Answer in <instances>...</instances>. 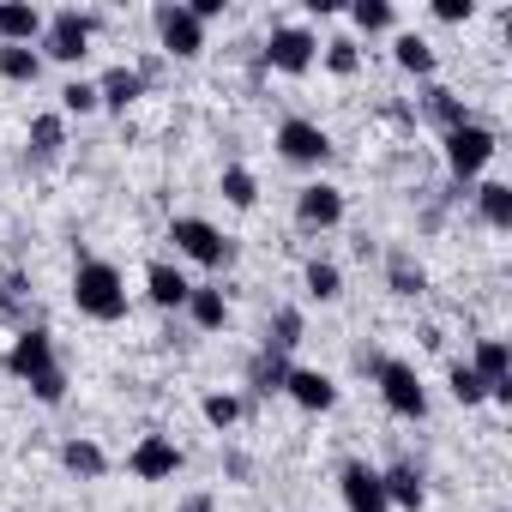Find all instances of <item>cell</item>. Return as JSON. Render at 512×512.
Listing matches in <instances>:
<instances>
[{
	"label": "cell",
	"instance_id": "cell-1",
	"mask_svg": "<svg viewBox=\"0 0 512 512\" xmlns=\"http://www.w3.org/2000/svg\"><path fill=\"white\" fill-rule=\"evenodd\" d=\"M73 308H79L85 320H97V326H121L127 308H133L121 266H109V260H79V266H73Z\"/></svg>",
	"mask_w": 512,
	"mask_h": 512
},
{
	"label": "cell",
	"instance_id": "cell-2",
	"mask_svg": "<svg viewBox=\"0 0 512 512\" xmlns=\"http://www.w3.org/2000/svg\"><path fill=\"white\" fill-rule=\"evenodd\" d=\"M362 362V374L380 386V404L392 410V416H404V422H428V386H422V374H416V362H404V356H356Z\"/></svg>",
	"mask_w": 512,
	"mask_h": 512
},
{
	"label": "cell",
	"instance_id": "cell-3",
	"mask_svg": "<svg viewBox=\"0 0 512 512\" xmlns=\"http://www.w3.org/2000/svg\"><path fill=\"white\" fill-rule=\"evenodd\" d=\"M494 151H500V139H494L488 121H464V127H452V133H440V157H446V175H452L458 187H476L482 169L494 163Z\"/></svg>",
	"mask_w": 512,
	"mask_h": 512
},
{
	"label": "cell",
	"instance_id": "cell-4",
	"mask_svg": "<svg viewBox=\"0 0 512 512\" xmlns=\"http://www.w3.org/2000/svg\"><path fill=\"white\" fill-rule=\"evenodd\" d=\"M169 241H175V260H193L205 272H229L235 266V235H223L211 217H175L169 223Z\"/></svg>",
	"mask_w": 512,
	"mask_h": 512
},
{
	"label": "cell",
	"instance_id": "cell-5",
	"mask_svg": "<svg viewBox=\"0 0 512 512\" xmlns=\"http://www.w3.org/2000/svg\"><path fill=\"white\" fill-rule=\"evenodd\" d=\"M97 13H79V7H61V13H49V25H43V43H37V55L43 61H61V67H79L85 55H91V37H97Z\"/></svg>",
	"mask_w": 512,
	"mask_h": 512
},
{
	"label": "cell",
	"instance_id": "cell-6",
	"mask_svg": "<svg viewBox=\"0 0 512 512\" xmlns=\"http://www.w3.org/2000/svg\"><path fill=\"white\" fill-rule=\"evenodd\" d=\"M260 67L266 73H284V79H302L320 67V31L308 25H272L266 49H260Z\"/></svg>",
	"mask_w": 512,
	"mask_h": 512
},
{
	"label": "cell",
	"instance_id": "cell-7",
	"mask_svg": "<svg viewBox=\"0 0 512 512\" xmlns=\"http://www.w3.org/2000/svg\"><path fill=\"white\" fill-rule=\"evenodd\" d=\"M272 145H278V157L284 163H296V169H326L332 163V133L320 127V121H308V115H284L278 121V133H272Z\"/></svg>",
	"mask_w": 512,
	"mask_h": 512
},
{
	"label": "cell",
	"instance_id": "cell-8",
	"mask_svg": "<svg viewBox=\"0 0 512 512\" xmlns=\"http://www.w3.org/2000/svg\"><path fill=\"white\" fill-rule=\"evenodd\" d=\"M61 368V350H55V332L49 326H19L13 332V344H7V374L13 380H25V386H37L43 374H55Z\"/></svg>",
	"mask_w": 512,
	"mask_h": 512
},
{
	"label": "cell",
	"instance_id": "cell-9",
	"mask_svg": "<svg viewBox=\"0 0 512 512\" xmlns=\"http://www.w3.org/2000/svg\"><path fill=\"white\" fill-rule=\"evenodd\" d=\"M151 31H157V49L169 61H199L205 55V25L181 7V0H163V7L151 13Z\"/></svg>",
	"mask_w": 512,
	"mask_h": 512
},
{
	"label": "cell",
	"instance_id": "cell-10",
	"mask_svg": "<svg viewBox=\"0 0 512 512\" xmlns=\"http://www.w3.org/2000/svg\"><path fill=\"white\" fill-rule=\"evenodd\" d=\"M344 211H350V199H344V187H338V181L314 175V181H302V187H296V223H302V229L326 235V229H338V223H344Z\"/></svg>",
	"mask_w": 512,
	"mask_h": 512
},
{
	"label": "cell",
	"instance_id": "cell-11",
	"mask_svg": "<svg viewBox=\"0 0 512 512\" xmlns=\"http://www.w3.org/2000/svg\"><path fill=\"white\" fill-rule=\"evenodd\" d=\"M127 470H133V482H175L187 470V452L169 434H139L127 452Z\"/></svg>",
	"mask_w": 512,
	"mask_h": 512
},
{
	"label": "cell",
	"instance_id": "cell-12",
	"mask_svg": "<svg viewBox=\"0 0 512 512\" xmlns=\"http://www.w3.org/2000/svg\"><path fill=\"white\" fill-rule=\"evenodd\" d=\"M338 494H344V512H392L386 506V488H380V470L368 458H350L338 470Z\"/></svg>",
	"mask_w": 512,
	"mask_h": 512
},
{
	"label": "cell",
	"instance_id": "cell-13",
	"mask_svg": "<svg viewBox=\"0 0 512 512\" xmlns=\"http://www.w3.org/2000/svg\"><path fill=\"white\" fill-rule=\"evenodd\" d=\"M284 398H290L296 410H308V416H326V410H338V380H332L326 368H290Z\"/></svg>",
	"mask_w": 512,
	"mask_h": 512
},
{
	"label": "cell",
	"instance_id": "cell-14",
	"mask_svg": "<svg viewBox=\"0 0 512 512\" xmlns=\"http://www.w3.org/2000/svg\"><path fill=\"white\" fill-rule=\"evenodd\" d=\"M145 296H151V308L181 314V308H187V296H193V278H187L175 260H151V266H145Z\"/></svg>",
	"mask_w": 512,
	"mask_h": 512
},
{
	"label": "cell",
	"instance_id": "cell-15",
	"mask_svg": "<svg viewBox=\"0 0 512 512\" xmlns=\"http://www.w3.org/2000/svg\"><path fill=\"white\" fill-rule=\"evenodd\" d=\"M380 488H386V506H392V512H422V506H428V482H422V470H416L410 458L386 464V470H380Z\"/></svg>",
	"mask_w": 512,
	"mask_h": 512
},
{
	"label": "cell",
	"instance_id": "cell-16",
	"mask_svg": "<svg viewBox=\"0 0 512 512\" xmlns=\"http://www.w3.org/2000/svg\"><path fill=\"white\" fill-rule=\"evenodd\" d=\"M43 25H49V13L31 7V0H0V43L37 49V43H43Z\"/></svg>",
	"mask_w": 512,
	"mask_h": 512
},
{
	"label": "cell",
	"instance_id": "cell-17",
	"mask_svg": "<svg viewBox=\"0 0 512 512\" xmlns=\"http://www.w3.org/2000/svg\"><path fill=\"white\" fill-rule=\"evenodd\" d=\"M386 290H392L398 302H422V296H428V266L416 260L410 247H392V253H386Z\"/></svg>",
	"mask_w": 512,
	"mask_h": 512
},
{
	"label": "cell",
	"instance_id": "cell-18",
	"mask_svg": "<svg viewBox=\"0 0 512 512\" xmlns=\"http://www.w3.org/2000/svg\"><path fill=\"white\" fill-rule=\"evenodd\" d=\"M145 97V79H139V67H109V73H97V103L109 109V115H127L133 103Z\"/></svg>",
	"mask_w": 512,
	"mask_h": 512
},
{
	"label": "cell",
	"instance_id": "cell-19",
	"mask_svg": "<svg viewBox=\"0 0 512 512\" xmlns=\"http://www.w3.org/2000/svg\"><path fill=\"white\" fill-rule=\"evenodd\" d=\"M290 356H278V350H253V362H247V392L253 398H284V380H290Z\"/></svg>",
	"mask_w": 512,
	"mask_h": 512
},
{
	"label": "cell",
	"instance_id": "cell-20",
	"mask_svg": "<svg viewBox=\"0 0 512 512\" xmlns=\"http://www.w3.org/2000/svg\"><path fill=\"white\" fill-rule=\"evenodd\" d=\"M392 61H398V73H410V79L434 85V67H440V55H434V43H428V37H416V31H398V37H392Z\"/></svg>",
	"mask_w": 512,
	"mask_h": 512
},
{
	"label": "cell",
	"instance_id": "cell-21",
	"mask_svg": "<svg viewBox=\"0 0 512 512\" xmlns=\"http://www.w3.org/2000/svg\"><path fill=\"white\" fill-rule=\"evenodd\" d=\"M181 314L193 320V332H223V326H229V296H223V284H193V296H187Z\"/></svg>",
	"mask_w": 512,
	"mask_h": 512
},
{
	"label": "cell",
	"instance_id": "cell-22",
	"mask_svg": "<svg viewBox=\"0 0 512 512\" xmlns=\"http://www.w3.org/2000/svg\"><path fill=\"white\" fill-rule=\"evenodd\" d=\"M25 151H31V163H55V157L67 151V115H61V109L37 115L31 133H25Z\"/></svg>",
	"mask_w": 512,
	"mask_h": 512
},
{
	"label": "cell",
	"instance_id": "cell-23",
	"mask_svg": "<svg viewBox=\"0 0 512 512\" xmlns=\"http://www.w3.org/2000/svg\"><path fill=\"white\" fill-rule=\"evenodd\" d=\"M61 464H67V476H79V482H103V476H109V452H103L91 434H73V440L61 446Z\"/></svg>",
	"mask_w": 512,
	"mask_h": 512
},
{
	"label": "cell",
	"instance_id": "cell-24",
	"mask_svg": "<svg viewBox=\"0 0 512 512\" xmlns=\"http://www.w3.org/2000/svg\"><path fill=\"white\" fill-rule=\"evenodd\" d=\"M422 115H428L440 133H452V127L476 121V115H470V103H464L458 91H446V85H422Z\"/></svg>",
	"mask_w": 512,
	"mask_h": 512
},
{
	"label": "cell",
	"instance_id": "cell-25",
	"mask_svg": "<svg viewBox=\"0 0 512 512\" xmlns=\"http://www.w3.org/2000/svg\"><path fill=\"white\" fill-rule=\"evenodd\" d=\"M302 338H308V314H302L296 302H284V308H272V320H266V344H260V350H278V356H290Z\"/></svg>",
	"mask_w": 512,
	"mask_h": 512
},
{
	"label": "cell",
	"instance_id": "cell-26",
	"mask_svg": "<svg viewBox=\"0 0 512 512\" xmlns=\"http://www.w3.org/2000/svg\"><path fill=\"white\" fill-rule=\"evenodd\" d=\"M470 199H476V217H482L494 235H506V229H512V187H506V181H476V193H470Z\"/></svg>",
	"mask_w": 512,
	"mask_h": 512
},
{
	"label": "cell",
	"instance_id": "cell-27",
	"mask_svg": "<svg viewBox=\"0 0 512 512\" xmlns=\"http://www.w3.org/2000/svg\"><path fill=\"white\" fill-rule=\"evenodd\" d=\"M470 368L482 374V386H494V380H512V344H506V338H476V350H470Z\"/></svg>",
	"mask_w": 512,
	"mask_h": 512
},
{
	"label": "cell",
	"instance_id": "cell-28",
	"mask_svg": "<svg viewBox=\"0 0 512 512\" xmlns=\"http://www.w3.org/2000/svg\"><path fill=\"white\" fill-rule=\"evenodd\" d=\"M217 193H223V205L253 211V205H260V175H253L247 163H229V169L217 175Z\"/></svg>",
	"mask_w": 512,
	"mask_h": 512
},
{
	"label": "cell",
	"instance_id": "cell-29",
	"mask_svg": "<svg viewBox=\"0 0 512 512\" xmlns=\"http://www.w3.org/2000/svg\"><path fill=\"white\" fill-rule=\"evenodd\" d=\"M302 290H308V302L332 308V302L344 296V272H338L332 260H308V266H302Z\"/></svg>",
	"mask_w": 512,
	"mask_h": 512
},
{
	"label": "cell",
	"instance_id": "cell-30",
	"mask_svg": "<svg viewBox=\"0 0 512 512\" xmlns=\"http://www.w3.org/2000/svg\"><path fill=\"white\" fill-rule=\"evenodd\" d=\"M350 31H362V37H380V31H392L398 25V7L392 0H350Z\"/></svg>",
	"mask_w": 512,
	"mask_h": 512
},
{
	"label": "cell",
	"instance_id": "cell-31",
	"mask_svg": "<svg viewBox=\"0 0 512 512\" xmlns=\"http://www.w3.org/2000/svg\"><path fill=\"white\" fill-rule=\"evenodd\" d=\"M320 67H326L332 79H356V73H362V43H356V37H326V43H320Z\"/></svg>",
	"mask_w": 512,
	"mask_h": 512
},
{
	"label": "cell",
	"instance_id": "cell-32",
	"mask_svg": "<svg viewBox=\"0 0 512 512\" xmlns=\"http://www.w3.org/2000/svg\"><path fill=\"white\" fill-rule=\"evenodd\" d=\"M0 79H7V85H37L43 79V55L19 49V43H0Z\"/></svg>",
	"mask_w": 512,
	"mask_h": 512
},
{
	"label": "cell",
	"instance_id": "cell-33",
	"mask_svg": "<svg viewBox=\"0 0 512 512\" xmlns=\"http://www.w3.org/2000/svg\"><path fill=\"white\" fill-rule=\"evenodd\" d=\"M199 416H205L217 434H229V428L247 416V398H241V392H205V398H199Z\"/></svg>",
	"mask_w": 512,
	"mask_h": 512
},
{
	"label": "cell",
	"instance_id": "cell-34",
	"mask_svg": "<svg viewBox=\"0 0 512 512\" xmlns=\"http://www.w3.org/2000/svg\"><path fill=\"white\" fill-rule=\"evenodd\" d=\"M446 386H452V398H458L464 410L488 404V386H482V374H476L470 362H446Z\"/></svg>",
	"mask_w": 512,
	"mask_h": 512
},
{
	"label": "cell",
	"instance_id": "cell-35",
	"mask_svg": "<svg viewBox=\"0 0 512 512\" xmlns=\"http://www.w3.org/2000/svg\"><path fill=\"white\" fill-rule=\"evenodd\" d=\"M97 79H67L61 85V115H97Z\"/></svg>",
	"mask_w": 512,
	"mask_h": 512
},
{
	"label": "cell",
	"instance_id": "cell-36",
	"mask_svg": "<svg viewBox=\"0 0 512 512\" xmlns=\"http://www.w3.org/2000/svg\"><path fill=\"white\" fill-rule=\"evenodd\" d=\"M31 398H37V404H49V410H55V404H67V368H55V374H43V380L31 386Z\"/></svg>",
	"mask_w": 512,
	"mask_h": 512
},
{
	"label": "cell",
	"instance_id": "cell-37",
	"mask_svg": "<svg viewBox=\"0 0 512 512\" xmlns=\"http://www.w3.org/2000/svg\"><path fill=\"white\" fill-rule=\"evenodd\" d=\"M440 25H470L476 19V0H434V7H428Z\"/></svg>",
	"mask_w": 512,
	"mask_h": 512
},
{
	"label": "cell",
	"instance_id": "cell-38",
	"mask_svg": "<svg viewBox=\"0 0 512 512\" xmlns=\"http://www.w3.org/2000/svg\"><path fill=\"white\" fill-rule=\"evenodd\" d=\"M187 13H193L199 25H211V19H223V0H187Z\"/></svg>",
	"mask_w": 512,
	"mask_h": 512
},
{
	"label": "cell",
	"instance_id": "cell-39",
	"mask_svg": "<svg viewBox=\"0 0 512 512\" xmlns=\"http://www.w3.org/2000/svg\"><path fill=\"white\" fill-rule=\"evenodd\" d=\"M223 470H229V476H235V482H247V476H253V464H247V458H241V452H229V458H223Z\"/></svg>",
	"mask_w": 512,
	"mask_h": 512
},
{
	"label": "cell",
	"instance_id": "cell-40",
	"mask_svg": "<svg viewBox=\"0 0 512 512\" xmlns=\"http://www.w3.org/2000/svg\"><path fill=\"white\" fill-rule=\"evenodd\" d=\"M175 512H217V500H211V494H187Z\"/></svg>",
	"mask_w": 512,
	"mask_h": 512
}]
</instances>
